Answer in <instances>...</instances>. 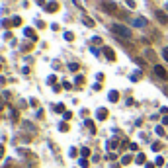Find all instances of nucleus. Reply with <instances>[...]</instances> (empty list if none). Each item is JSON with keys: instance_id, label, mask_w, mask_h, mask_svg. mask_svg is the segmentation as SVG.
Masks as SVG:
<instances>
[{"instance_id": "obj_18", "label": "nucleus", "mask_w": 168, "mask_h": 168, "mask_svg": "<svg viewBox=\"0 0 168 168\" xmlns=\"http://www.w3.org/2000/svg\"><path fill=\"white\" fill-rule=\"evenodd\" d=\"M80 155L82 156H90V149H88V147H82V149H80Z\"/></svg>"}, {"instance_id": "obj_4", "label": "nucleus", "mask_w": 168, "mask_h": 168, "mask_svg": "<svg viewBox=\"0 0 168 168\" xmlns=\"http://www.w3.org/2000/svg\"><path fill=\"white\" fill-rule=\"evenodd\" d=\"M104 55H106L108 61H116V53H113L111 47H104Z\"/></svg>"}, {"instance_id": "obj_37", "label": "nucleus", "mask_w": 168, "mask_h": 168, "mask_svg": "<svg viewBox=\"0 0 168 168\" xmlns=\"http://www.w3.org/2000/svg\"><path fill=\"white\" fill-rule=\"evenodd\" d=\"M166 10H168V4H166Z\"/></svg>"}, {"instance_id": "obj_10", "label": "nucleus", "mask_w": 168, "mask_h": 168, "mask_svg": "<svg viewBox=\"0 0 168 168\" xmlns=\"http://www.w3.org/2000/svg\"><path fill=\"white\" fill-rule=\"evenodd\" d=\"M119 147V139H110V143H108V149H117Z\"/></svg>"}, {"instance_id": "obj_7", "label": "nucleus", "mask_w": 168, "mask_h": 168, "mask_svg": "<svg viewBox=\"0 0 168 168\" xmlns=\"http://www.w3.org/2000/svg\"><path fill=\"white\" fill-rule=\"evenodd\" d=\"M45 10H47V12H57L59 4H57V2H49V4H45Z\"/></svg>"}, {"instance_id": "obj_17", "label": "nucleus", "mask_w": 168, "mask_h": 168, "mask_svg": "<svg viewBox=\"0 0 168 168\" xmlns=\"http://www.w3.org/2000/svg\"><path fill=\"white\" fill-rule=\"evenodd\" d=\"M22 125H24V129H27V131H35V129H33V125H32L29 121H24Z\"/></svg>"}, {"instance_id": "obj_9", "label": "nucleus", "mask_w": 168, "mask_h": 168, "mask_svg": "<svg viewBox=\"0 0 168 168\" xmlns=\"http://www.w3.org/2000/svg\"><path fill=\"white\" fill-rule=\"evenodd\" d=\"M145 55H147V59H149V61H153V63L156 61V53L153 51V49H147V51H145Z\"/></svg>"}, {"instance_id": "obj_23", "label": "nucleus", "mask_w": 168, "mask_h": 168, "mask_svg": "<svg viewBox=\"0 0 168 168\" xmlns=\"http://www.w3.org/2000/svg\"><path fill=\"white\" fill-rule=\"evenodd\" d=\"M59 131H63V133H65V131H69V125H66V123H61V127H59Z\"/></svg>"}, {"instance_id": "obj_6", "label": "nucleus", "mask_w": 168, "mask_h": 168, "mask_svg": "<svg viewBox=\"0 0 168 168\" xmlns=\"http://www.w3.org/2000/svg\"><path fill=\"white\" fill-rule=\"evenodd\" d=\"M96 117L100 119V121H104V119L108 117V110H106V108H100V110L96 111Z\"/></svg>"}, {"instance_id": "obj_15", "label": "nucleus", "mask_w": 168, "mask_h": 168, "mask_svg": "<svg viewBox=\"0 0 168 168\" xmlns=\"http://www.w3.org/2000/svg\"><path fill=\"white\" fill-rule=\"evenodd\" d=\"M55 111H57V113H65V106H63V104H57V106H55Z\"/></svg>"}, {"instance_id": "obj_11", "label": "nucleus", "mask_w": 168, "mask_h": 168, "mask_svg": "<svg viewBox=\"0 0 168 168\" xmlns=\"http://www.w3.org/2000/svg\"><path fill=\"white\" fill-rule=\"evenodd\" d=\"M133 26H137V27H145V26H147V22H145L143 18H137L135 22H133Z\"/></svg>"}, {"instance_id": "obj_29", "label": "nucleus", "mask_w": 168, "mask_h": 168, "mask_svg": "<svg viewBox=\"0 0 168 168\" xmlns=\"http://www.w3.org/2000/svg\"><path fill=\"white\" fill-rule=\"evenodd\" d=\"M63 117H65V119H71L72 113H71V111H65V113H63Z\"/></svg>"}, {"instance_id": "obj_32", "label": "nucleus", "mask_w": 168, "mask_h": 168, "mask_svg": "<svg viewBox=\"0 0 168 168\" xmlns=\"http://www.w3.org/2000/svg\"><path fill=\"white\" fill-rule=\"evenodd\" d=\"M156 133H158V135H164V129H162L160 125H158V127H156Z\"/></svg>"}, {"instance_id": "obj_30", "label": "nucleus", "mask_w": 168, "mask_h": 168, "mask_svg": "<svg viewBox=\"0 0 168 168\" xmlns=\"http://www.w3.org/2000/svg\"><path fill=\"white\" fill-rule=\"evenodd\" d=\"M80 166L86 168V166H88V160H86V158H82V160H80Z\"/></svg>"}, {"instance_id": "obj_21", "label": "nucleus", "mask_w": 168, "mask_h": 168, "mask_svg": "<svg viewBox=\"0 0 168 168\" xmlns=\"http://www.w3.org/2000/svg\"><path fill=\"white\" fill-rule=\"evenodd\" d=\"M69 71L76 72V71H78V65H76V63H71V65H69Z\"/></svg>"}, {"instance_id": "obj_20", "label": "nucleus", "mask_w": 168, "mask_h": 168, "mask_svg": "<svg viewBox=\"0 0 168 168\" xmlns=\"http://www.w3.org/2000/svg\"><path fill=\"white\" fill-rule=\"evenodd\" d=\"M155 164H156V166H162V164H164V158H162V156H156Z\"/></svg>"}, {"instance_id": "obj_24", "label": "nucleus", "mask_w": 168, "mask_h": 168, "mask_svg": "<svg viewBox=\"0 0 168 168\" xmlns=\"http://www.w3.org/2000/svg\"><path fill=\"white\" fill-rule=\"evenodd\" d=\"M150 149L155 150V153H156V150H160V143H153V147H150Z\"/></svg>"}, {"instance_id": "obj_2", "label": "nucleus", "mask_w": 168, "mask_h": 168, "mask_svg": "<svg viewBox=\"0 0 168 168\" xmlns=\"http://www.w3.org/2000/svg\"><path fill=\"white\" fill-rule=\"evenodd\" d=\"M100 6H102V10H104V12H108V14H116V12H117L116 2H110V0H104V2L100 4Z\"/></svg>"}, {"instance_id": "obj_1", "label": "nucleus", "mask_w": 168, "mask_h": 168, "mask_svg": "<svg viewBox=\"0 0 168 168\" xmlns=\"http://www.w3.org/2000/svg\"><path fill=\"white\" fill-rule=\"evenodd\" d=\"M111 32L116 33L117 37H121V39H131V29L125 27V26H121V24H113V26H111Z\"/></svg>"}, {"instance_id": "obj_12", "label": "nucleus", "mask_w": 168, "mask_h": 168, "mask_svg": "<svg viewBox=\"0 0 168 168\" xmlns=\"http://www.w3.org/2000/svg\"><path fill=\"white\" fill-rule=\"evenodd\" d=\"M86 127L90 129V133H96V125H94V121H90V119H86Z\"/></svg>"}, {"instance_id": "obj_27", "label": "nucleus", "mask_w": 168, "mask_h": 168, "mask_svg": "<svg viewBox=\"0 0 168 168\" xmlns=\"http://www.w3.org/2000/svg\"><path fill=\"white\" fill-rule=\"evenodd\" d=\"M162 57L168 61V47H164V49H162Z\"/></svg>"}, {"instance_id": "obj_25", "label": "nucleus", "mask_w": 168, "mask_h": 168, "mask_svg": "<svg viewBox=\"0 0 168 168\" xmlns=\"http://www.w3.org/2000/svg\"><path fill=\"white\" fill-rule=\"evenodd\" d=\"M20 24H22V20H20V18H18V16H16V18H14V20H12V26H20Z\"/></svg>"}, {"instance_id": "obj_31", "label": "nucleus", "mask_w": 168, "mask_h": 168, "mask_svg": "<svg viewBox=\"0 0 168 168\" xmlns=\"http://www.w3.org/2000/svg\"><path fill=\"white\" fill-rule=\"evenodd\" d=\"M125 2H127V6H129V8H135V2H133V0H125Z\"/></svg>"}, {"instance_id": "obj_22", "label": "nucleus", "mask_w": 168, "mask_h": 168, "mask_svg": "<svg viewBox=\"0 0 168 168\" xmlns=\"http://www.w3.org/2000/svg\"><path fill=\"white\" fill-rule=\"evenodd\" d=\"M65 39H66V41H72V39H74V35H72L71 32H66V33H65Z\"/></svg>"}, {"instance_id": "obj_34", "label": "nucleus", "mask_w": 168, "mask_h": 168, "mask_svg": "<svg viewBox=\"0 0 168 168\" xmlns=\"http://www.w3.org/2000/svg\"><path fill=\"white\" fill-rule=\"evenodd\" d=\"M4 155V147H2V145H0V156Z\"/></svg>"}, {"instance_id": "obj_36", "label": "nucleus", "mask_w": 168, "mask_h": 168, "mask_svg": "<svg viewBox=\"0 0 168 168\" xmlns=\"http://www.w3.org/2000/svg\"><path fill=\"white\" fill-rule=\"evenodd\" d=\"M164 94H166V96H168V86H164Z\"/></svg>"}, {"instance_id": "obj_14", "label": "nucleus", "mask_w": 168, "mask_h": 168, "mask_svg": "<svg viewBox=\"0 0 168 168\" xmlns=\"http://www.w3.org/2000/svg\"><path fill=\"white\" fill-rule=\"evenodd\" d=\"M26 35H27V37H32V39H37V37H35V33H33V29H32V27H26Z\"/></svg>"}, {"instance_id": "obj_33", "label": "nucleus", "mask_w": 168, "mask_h": 168, "mask_svg": "<svg viewBox=\"0 0 168 168\" xmlns=\"http://www.w3.org/2000/svg\"><path fill=\"white\" fill-rule=\"evenodd\" d=\"M145 168H155V164H153V162H147V164H145Z\"/></svg>"}, {"instance_id": "obj_16", "label": "nucleus", "mask_w": 168, "mask_h": 168, "mask_svg": "<svg viewBox=\"0 0 168 168\" xmlns=\"http://www.w3.org/2000/svg\"><path fill=\"white\" fill-rule=\"evenodd\" d=\"M82 22H84V24H86L88 27H94V20H92V18H84Z\"/></svg>"}, {"instance_id": "obj_28", "label": "nucleus", "mask_w": 168, "mask_h": 168, "mask_svg": "<svg viewBox=\"0 0 168 168\" xmlns=\"http://www.w3.org/2000/svg\"><path fill=\"white\" fill-rule=\"evenodd\" d=\"M12 119H14V121H18V111H16V110H12Z\"/></svg>"}, {"instance_id": "obj_35", "label": "nucleus", "mask_w": 168, "mask_h": 168, "mask_svg": "<svg viewBox=\"0 0 168 168\" xmlns=\"http://www.w3.org/2000/svg\"><path fill=\"white\" fill-rule=\"evenodd\" d=\"M111 168H121V164H111Z\"/></svg>"}, {"instance_id": "obj_13", "label": "nucleus", "mask_w": 168, "mask_h": 168, "mask_svg": "<svg viewBox=\"0 0 168 168\" xmlns=\"http://www.w3.org/2000/svg\"><path fill=\"white\" fill-rule=\"evenodd\" d=\"M135 162H137V164H145V155H143V153H139V155H137V158H135Z\"/></svg>"}, {"instance_id": "obj_26", "label": "nucleus", "mask_w": 168, "mask_h": 168, "mask_svg": "<svg viewBox=\"0 0 168 168\" xmlns=\"http://www.w3.org/2000/svg\"><path fill=\"white\" fill-rule=\"evenodd\" d=\"M74 82H76V84H82V82H84V76H82V74H78V76H76V80H74Z\"/></svg>"}, {"instance_id": "obj_8", "label": "nucleus", "mask_w": 168, "mask_h": 168, "mask_svg": "<svg viewBox=\"0 0 168 168\" xmlns=\"http://www.w3.org/2000/svg\"><path fill=\"white\" fill-rule=\"evenodd\" d=\"M108 100H110V102H117V100H119V92H117V90H111L110 94H108Z\"/></svg>"}, {"instance_id": "obj_3", "label": "nucleus", "mask_w": 168, "mask_h": 168, "mask_svg": "<svg viewBox=\"0 0 168 168\" xmlns=\"http://www.w3.org/2000/svg\"><path fill=\"white\" fill-rule=\"evenodd\" d=\"M155 74L158 78H160V80H168V72L164 71V69H162L160 65H155Z\"/></svg>"}, {"instance_id": "obj_19", "label": "nucleus", "mask_w": 168, "mask_h": 168, "mask_svg": "<svg viewBox=\"0 0 168 168\" xmlns=\"http://www.w3.org/2000/svg\"><path fill=\"white\" fill-rule=\"evenodd\" d=\"M129 162H131V155H125V156L121 158V164H123V166H125V164H129Z\"/></svg>"}, {"instance_id": "obj_5", "label": "nucleus", "mask_w": 168, "mask_h": 168, "mask_svg": "<svg viewBox=\"0 0 168 168\" xmlns=\"http://www.w3.org/2000/svg\"><path fill=\"white\" fill-rule=\"evenodd\" d=\"M156 20H158L160 24H164V26L168 24V16H166L164 12H162V10H156Z\"/></svg>"}]
</instances>
